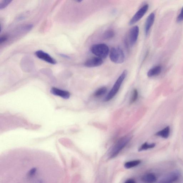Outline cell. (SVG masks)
<instances>
[{
  "label": "cell",
  "mask_w": 183,
  "mask_h": 183,
  "mask_svg": "<svg viewBox=\"0 0 183 183\" xmlns=\"http://www.w3.org/2000/svg\"><path fill=\"white\" fill-rule=\"evenodd\" d=\"M132 137V136L127 135L121 138L113 147L110 152V158L116 157L120 152L128 144Z\"/></svg>",
  "instance_id": "cell-1"
},
{
  "label": "cell",
  "mask_w": 183,
  "mask_h": 183,
  "mask_svg": "<svg viewBox=\"0 0 183 183\" xmlns=\"http://www.w3.org/2000/svg\"><path fill=\"white\" fill-rule=\"evenodd\" d=\"M127 71L126 70H124L122 73L121 74L120 76L117 79L111 90L110 91L108 94L107 95L106 97H105L104 100L105 101H109L114 97L117 93L118 92L121 85L123 83L124 79L127 76Z\"/></svg>",
  "instance_id": "cell-2"
},
{
  "label": "cell",
  "mask_w": 183,
  "mask_h": 183,
  "mask_svg": "<svg viewBox=\"0 0 183 183\" xmlns=\"http://www.w3.org/2000/svg\"><path fill=\"white\" fill-rule=\"evenodd\" d=\"M91 51L93 54L102 59L106 58L110 52L108 46L104 44L94 45L92 46Z\"/></svg>",
  "instance_id": "cell-3"
},
{
  "label": "cell",
  "mask_w": 183,
  "mask_h": 183,
  "mask_svg": "<svg viewBox=\"0 0 183 183\" xmlns=\"http://www.w3.org/2000/svg\"><path fill=\"white\" fill-rule=\"evenodd\" d=\"M110 57L113 62L116 64H121L125 60V54L120 47H113L110 50Z\"/></svg>",
  "instance_id": "cell-4"
},
{
  "label": "cell",
  "mask_w": 183,
  "mask_h": 183,
  "mask_svg": "<svg viewBox=\"0 0 183 183\" xmlns=\"http://www.w3.org/2000/svg\"><path fill=\"white\" fill-rule=\"evenodd\" d=\"M148 8H149V6L147 4L144 5L140 9H139L131 18L129 23V25H133L139 21L147 11Z\"/></svg>",
  "instance_id": "cell-5"
},
{
  "label": "cell",
  "mask_w": 183,
  "mask_h": 183,
  "mask_svg": "<svg viewBox=\"0 0 183 183\" xmlns=\"http://www.w3.org/2000/svg\"><path fill=\"white\" fill-rule=\"evenodd\" d=\"M139 34V28L137 25L132 28L129 31V44L133 46L135 44L137 40Z\"/></svg>",
  "instance_id": "cell-6"
},
{
  "label": "cell",
  "mask_w": 183,
  "mask_h": 183,
  "mask_svg": "<svg viewBox=\"0 0 183 183\" xmlns=\"http://www.w3.org/2000/svg\"><path fill=\"white\" fill-rule=\"evenodd\" d=\"M179 172H172L163 178L158 183H174L179 179Z\"/></svg>",
  "instance_id": "cell-7"
},
{
  "label": "cell",
  "mask_w": 183,
  "mask_h": 183,
  "mask_svg": "<svg viewBox=\"0 0 183 183\" xmlns=\"http://www.w3.org/2000/svg\"><path fill=\"white\" fill-rule=\"evenodd\" d=\"M36 56L40 59L42 60L47 62L51 64L55 65L57 63L56 60L50 56L48 53L41 50L37 51L35 53Z\"/></svg>",
  "instance_id": "cell-8"
},
{
  "label": "cell",
  "mask_w": 183,
  "mask_h": 183,
  "mask_svg": "<svg viewBox=\"0 0 183 183\" xmlns=\"http://www.w3.org/2000/svg\"><path fill=\"white\" fill-rule=\"evenodd\" d=\"M103 62L102 59L97 57H94L87 60L84 63V65L86 67L92 68L99 66L102 64Z\"/></svg>",
  "instance_id": "cell-9"
},
{
  "label": "cell",
  "mask_w": 183,
  "mask_h": 183,
  "mask_svg": "<svg viewBox=\"0 0 183 183\" xmlns=\"http://www.w3.org/2000/svg\"><path fill=\"white\" fill-rule=\"evenodd\" d=\"M51 92L52 94L55 96L60 97L65 99H69L70 96V94L69 92L55 87L52 88Z\"/></svg>",
  "instance_id": "cell-10"
},
{
  "label": "cell",
  "mask_w": 183,
  "mask_h": 183,
  "mask_svg": "<svg viewBox=\"0 0 183 183\" xmlns=\"http://www.w3.org/2000/svg\"><path fill=\"white\" fill-rule=\"evenodd\" d=\"M155 15L154 13L150 14L147 19L145 25V32L146 35H148L152 25L155 21Z\"/></svg>",
  "instance_id": "cell-11"
},
{
  "label": "cell",
  "mask_w": 183,
  "mask_h": 183,
  "mask_svg": "<svg viewBox=\"0 0 183 183\" xmlns=\"http://www.w3.org/2000/svg\"><path fill=\"white\" fill-rule=\"evenodd\" d=\"M157 180L156 176L153 173L146 174L141 178V181L144 183H155Z\"/></svg>",
  "instance_id": "cell-12"
},
{
  "label": "cell",
  "mask_w": 183,
  "mask_h": 183,
  "mask_svg": "<svg viewBox=\"0 0 183 183\" xmlns=\"http://www.w3.org/2000/svg\"><path fill=\"white\" fill-rule=\"evenodd\" d=\"M161 70V66H156L153 67L148 71L147 73L148 76L151 77L159 75Z\"/></svg>",
  "instance_id": "cell-13"
},
{
  "label": "cell",
  "mask_w": 183,
  "mask_h": 183,
  "mask_svg": "<svg viewBox=\"0 0 183 183\" xmlns=\"http://www.w3.org/2000/svg\"><path fill=\"white\" fill-rule=\"evenodd\" d=\"M170 133V127L167 126L162 130L157 132L155 135L166 139L169 137Z\"/></svg>",
  "instance_id": "cell-14"
},
{
  "label": "cell",
  "mask_w": 183,
  "mask_h": 183,
  "mask_svg": "<svg viewBox=\"0 0 183 183\" xmlns=\"http://www.w3.org/2000/svg\"><path fill=\"white\" fill-rule=\"evenodd\" d=\"M141 163V160H132L126 162L124 165V167L127 169H129L137 166Z\"/></svg>",
  "instance_id": "cell-15"
},
{
  "label": "cell",
  "mask_w": 183,
  "mask_h": 183,
  "mask_svg": "<svg viewBox=\"0 0 183 183\" xmlns=\"http://www.w3.org/2000/svg\"><path fill=\"white\" fill-rule=\"evenodd\" d=\"M115 32L113 29H110L105 31L103 35V38L105 39H109L114 37Z\"/></svg>",
  "instance_id": "cell-16"
},
{
  "label": "cell",
  "mask_w": 183,
  "mask_h": 183,
  "mask_svg": "<svg viewBox=\"0 0 183 183\" xmlns=\"http://www.w3.org/2000/svg\"><path fill=\"white\" fill-rule=\"evenodd\" d=\"M156 146V144L154 143L152 144H148L147 142L145 143L142 145L140 147L138 150V151L140 152L144 150H146L151 148H152L155 147Z\"/></svg>",
  "instance_id": "cell-17"
},
{
  "label": "cell",
  "mask_w": 183,
  "mask_h": 183,
  "mask_svg": "<svg viewBox=\"0 0 183 183\" xmlns=\"http://www.w3.org/2000/svg\"><path fill=\"white\" fill-rule=\"evenodd\" d=\"M107 89L106 87L99 88L94 93V95L96 97H100L104 95L107 92Z\"/></svg>",
  "instance_id": "cell-18"
},
{
  "label": "cell",
  "mask_w": 183,
  "mask_h": 183,
  "mask_svg": "<svg viewBox=\"0 0 183 183\" xmlns=\"http://www.w3.org/2000/svg\"><path fill=\"white\" fill-rule=\"evenodd\" d=\"M37 168L35 167H33L30 169L27 174V176L28 178L29 179L33 178L37 174Z\"/></svg>",
  "instance_id": "cell-19"
},
{
  "label": "cell",
  "mask_w": 183,
  "mask_h": 183,
  "mask_svg": "<svg viewBox=\"0 0 183 183\" xmlns=\"http://www.w3.org/2000/svg\"><path fill=\"white\" fill-rule=\"evenodd\" d=\"M138 98V92L137 89H134L133 91V93L131 96L130 100V104L135 102L137 101Z\"/></svg>",
  "instance_id": "cell-20"
},
{
  "label": "cell",
  "mask_w": 183,
  "mask_h": 183,
  "mask_svg": "<svg viewBox=\"0 0 183 183\" xmlns=\"http://www.w3.org/2000/svg\"><path fill=\"white\" fill-rule=\"evenodd\" d=\"M12 1L10 0H4V1H1L0 2V9H3L6 7Z\"/></svg>",
  "instance_id": "cell-21"
},
{
  "label": "cell",
  "mask_w": 183,
  "mask_h": 183,
  "mask_svg": "<svg viewBox=\"0 0 183 183\" xmlns=\"http://www.w3.org/2000/svg\"><path fill=\"white\" fill-rule=\"evenodd\" d=\"M177 20L178 22H181L183 20V7L181 10V13L178 16Z\"/></svg>",
  "instance_id": "cell-22"
},
{
  "label": "cell",
  "mask_w": 183,
  "mask_h": 183,
  "mask_svg": "<svg viewBox=\"0 0 183 183\" xmlns=\"http://www.w3.org/2000/svg\"><path fill=\"white\" fill-rule=\"evenodd\" d=\"M7 36H1V37L0 38V43L1 44L3 43H4L5 42V41L7 40Z\"/></svg>",
  "instance_id": "cell-23"
},
{
  "label": "cell",
  "mask_w": 183,
  "mask_h": 183,
  "mask_svg": "<svg viewBox=\"0 0 183 183\" xmlns=\"http://www.w3.org/2000/svg\"><path fill=\"white\" fill-rule=\"evenodd\" d=\"M125 183H136L135 181L133 179H129L126 181Z\"/></svg>",
  "instance_id": "cell-24"
},
{
  "label": "cell",
  "mask_w": 183,
  "mask_h": 183,
  "mask_svg": "<svg viewBox=\"0 0 183 183\" xmlns=\"http://www.w3.org/2000/svg\"><path fill=\"white\" fill-rule=\"evenodd\" d=\"M62 56L64 57H65L66 58H69L68 57V56H66L65 54H60Z\"/></svg>",
  "instance_id": "cell-25"
},
{
  "label": "cell",
  "mask_w": 183,
  "mask_h": 183,
  "mask_svg": "<svg viewBox=\"0 0 183 183\" xmlns=\"http://www.w3.org/2000/svg\"><path fill=\"white\" fill-rule=\"evenodd\" d=\"M82 1H77V2H81Z\"/></svg>",
  "instance_id": "cell-26"
}]
</instances>
